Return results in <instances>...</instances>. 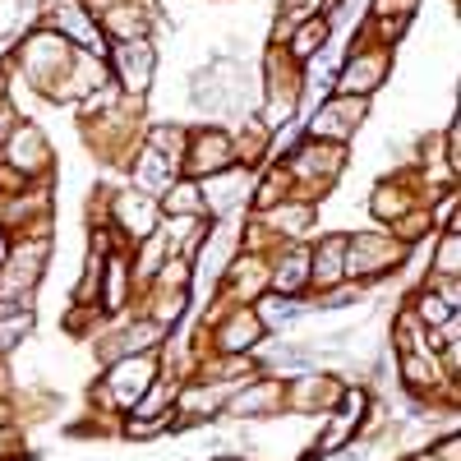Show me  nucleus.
<instances>
[{"label": "nucleus", "instance_id": "aec40b11", "mask_svg": "<svg viewBox=\"0 0 461 461\" xmlns=\"http://www.w3.org/2000/svg\"><path fill=\"white\" fill-rule=\"evenodd\" d=\"M32 337V310H5L0 314V356H14Z\"/></svg>", "mask_w": 461, "mask_h": 461}, {"label": "nucleus", "instance_id": "2eb2a0df", "mask_svg": "<svg viewBox=\"0 0 461 461\" xmlns=\"http://www.w3.org/2000/svg\"><path fill=\"white\" fill-rule=\"evenodd\" d=\"M328 37H332V19H304L300 28H291V37H286V56L295 60V65H304V60H314L323 47H328Z\"/></svg>", "mask_w": 461, "mask_h": 461}, {"label": "nucleus", "instance_id": "a211bd4d", "mask_svg": "<svg viewBox=\"0 0 461 461\" xmlns=\"http://www.w3.org/2000/svg\"><path fill=\"white\" fill-rule=\"evenodd\" d=\"M406 310H411L420 323H425V328H443L447 319H456V310H452V304H447L438 291H429V286H420V291L406 300Z\"/></svg>", "mask_w": 461, "mask_h": 461}, {"label": "nucleus", "instance_id": "4468645a", "mask_svg": "<svg viewBox=\"0 0 461 461\" xmlns=\"http://www.w3.org/2000/svg\"><path fill=\"white\" fill-rule=\"evenodd\" d=\"M411 208H420V199L411 194V180H406V176H402V180L393 176V180H378V185H374V194H369V212H374L383 226H393V221H397V217H406Z\"/></svg>", "mask_w": 461, "mask_h": 461}, {"label": "nucleus", "instance_id": "b1692460", "mask_svg": "<svg viewBox=\"0 0 461 461\" xmlns=\"http://www.w3.org/2000/svg\"><path fill=\"white\" fill-rule=\"evenodd\" d=\"M0 429H10V402H0Z\"/></svg>", "mask_w": 461, "mask_h": 461}, {"label": "nucleus", "instance_id": "0eeeda50", "mask_svg": "<svg viewBox=\"0 0 461 461\" xmlns=\"http://www.w3.org/2000/svg\"><path fill=\"white\" fill-rule=\"evenodd\" d=\"M51 143L42 134V125H32V121H19L10 130V139L0 143V162H5L10 171H19L23 180H47L51 176Z\"/></svg>", "mask_w": 461, "mask_h": 461}, {"label": "nucleus", "instance_id": "f3484780", "mask_svg": "<svg viewBox=\"0 0 461 461\" xmlns=\"http://www.w3.org/2000/svg\"><path fill=\"white\" fill-rule=\"evenodd\" d=\"M461 226H447L434 236V254H429V273L434 277H461Z\"/></svg>", "mask_w": 461, "mask_h": 461}, {"label": "nucleus", "instance_id": "4be33fe9", "mask_svg": "<svg viewBox=\"0 0 461 461\" xmlns=\"http://www.w3.org/2000/svg\"><path fill=\"white\" fill-rule=\"evenodd\" d=\"M19 121H14V106H10V97H0V143L10 139V130H14Z\"/></svg>", "mask_w": 461, "mask_h": 461}, {"label": "nucleus", "instance_id": "dca6fc26", "mask_svg": "<svg viewBox=\"0 0 461 461\" xmlns=\"http://www.w3.org/2000/svg\"><path fill=\"white\" fill-rule=\"evenodd\" d=\"M158 203H162V217H208L203 189H199V180H189V176H176Z\"/></svg>", "mask_w": 461, "mask_h": 461}, {"label": "nucleus", "instance_id": "ddd939ff", "mask_svg": "<svg viewBox=\"0 0 461 461\" xmlns=\"http://www.w3.org/2000/svg\"><path fill=\"white\" fill-rule=\"evenodd\" d=\"M134 158H139V162L130 167V171H134V189H139V194H152V199H162V194H167V185H171V180L180 176V162L162 158V152H152L148 143H143V148L134 152Z\"/></svg>", "mask_w": 461, "mask_h": 461}, {"label": "nucleus", "instance_id": "20e7f679", "mask_svg": "<svg viewBox=\"0 0 461 461\" xmlns=\"http://www.w3.org/2000/svg\"><path fill=\"white\" fill-rule=\"evenodd\" d=\"M226 167H236V148H230V130L221 125H194L185 143V158H180V176L189 180H208Z\"/></svg>", "mask_w": 461, "mask_h": 461}, {"label": "nucleus", "instance_id": "6ab92c4d", "mask_svg": "<svg viewBox=\"0 0 461 461\" xmlns=\"http://www.w3.org/2000/svg\"><path fill=\"white\" fill-rule=\"evenodd\" d=\"M143 143L152 152H162V158L180 162L185 158V143H189V125H148L143 130Z\"/></svg>", "mask_w": 461, "mask_h": 461}, {"label": "nucleus", "instance_id": "412c9836", "mask_svg": "<svg viewBox=\"0 0 461 461\" xmlns=\"http://www.w3.org/2000/svg\"><path fill=\"white\" fill-rule=\"evenodd\" d=\"M420 10V0H374L369 14H388V19H411Z\"/></svg>", "mask_w": 461, "mask_h": 461}, {"label": "nucleus", "instance_id": "f257e3e1", "mask_svg": "<svg viewBox=\"0 0 461 461\" xmlns=\"http://www.w3.org/2000/svg\"><path fill=\"white\" fill-rule=\"evenodd\" d=\"M411 254V245H402L393 230H356V236H346V282H378L388 277L393 267H402Z\"/></svg>", "mask_w": 461, "mask_h": 461}, {"label": "nucleus", "instance_id": "423d86ee", "mask_svg": "<svg viewBox=\"0 0 461 461\" xmlns=\"http://www.w3.org/2000/svg\"><path fill=\"white\" fill-rule=\"evenodd\" d=\"M221 411L230 420H277V415H286V378L254 374L249 383L230 388V397H226Z\"/></svg>", "mask_w": 461, "mask_h": 461}, {"label": "nucleus", "instance_id": "5701e85b", "mask_svg": "<svg viewBox=\"0 0 461 461\" xmlns=\"http://www.w3.org/2000/svg\"><path fill=\"white\" fill-rule=\"evenodd\" d=\"M402 461H438V452L434 447H420V452H406Z\"/></svg>", "mask_w": 461, "mask_h": 461}, {"label": "nucleus", "instance_id": "39448f33", "mask_svg": "<svg viewBox=\"0 0 461 461\" xmlns=\"http://www.w3.org/2000/svg\"><path fill=\"white\" fill-rule=\"evenodd\" d=\"M106 69L121 93L130 97H143L152 88V74H158V47L148 37H134V42H111L106 51Z\"/></svg>", "mask_w": 461, "mask_h": 461}, {"label": "nucleus", "instance_id": "9b49d317", "mask_svg": "<svg viewBox=\"0 0 461 461\" xmlns=\"http://www.w3.org/2000/svg\"><path fill=\"white\" fill-rule=\"evenodd\" d=\"M162 221V203L152 194H139V189H125V194H111L106 208V226L125 230V240H148Z\"/></svg>", "mask_w": 461, "mask_h": 461}, {"label": "nucleus", "instance_id": "393cba45", "mask_svg": "<svg viewBox=\"0 0 461 461\" xmlns=\"http://www.w3.org/2000/svg\"><path fill=\"white\" fill-rule=\"evenodd\" d=\"M240 461H258V456H240Z\"/></svg>", "mask_w": 461, "mask_h": 461}, {"label": "nucleus", "instance_id": "f8f14e48", "mask_svg": "<svg viewBox=\"0 0 461 461\" xmlns=\"http://www.w3.org/2000/svg\"><path fill=\"white\" fill-rule=\"evenodd\" d=\"M346 282V236L328 230L319 245H310V286L314 291H332Z\"/></svg>", "mask_w": 461, "mask_h": 461}, {"label": "nucleus", "instance_id": "1a4fd4ad", "mask_svg": "<svg viewBox=\"0 0 461 461\" xmlns=\"http://www.w3.org/2000/svg\"><path fill=\"white\" fill-rule=\"evenodd\" d=\"M365 115H369V97H341V93H328L314 111V121H310V139H323V143H341L351 139L360 125H365Z\"/></svg>", "mask_w": 461, "mask_h": 461}, {"label": "nucleus", "instance_id": "7ed1b4c3", "mask_svg": "<svg viewBox=\"0 0 461 461\" xmlns=\"http://www.w3.org/2000/svg\"><path fill=\"white\" fill-rule=\"evenodd\" d=\"M388 74H393V47L365 42V47H356L351 56L341 60L332 93H341V97H374L383 84H388Z\"/></svg>", "mask_w": 461, "mask_h": 461}, {"label": "nucleus", "instance_id": "6e6552de", "mask_svg": "<svg viewBox=\"0 0 461 461\" xmlns=\"http://www.w3.org/2000/svg\"><path fill=\"white\" fill-rule=\"evenodd\" d=\"M162 378V365H158V351H139V356H121V360H111L106 369V393L115 397V411H130L152 383Z\"/></svg>", "mask_w": 461, "mask_h": 461}, {"label": "nucleus", "instance_id": "f03ea898", "mask_svg": "<svg viewBox=\"0 0 461 461\" xmlns=\"http://www.w3.org/2000/svg\"><path fill=\"white\" fill-rule=\"evenodd\" d=\"M69 56H74V42H69V37H60L51 23H42L37 32H28L23 42H19V51H14V60H19L23 74H28V84L42 93V97L56 88V79L65 74Z\"/></svg>", "mask_w": 461, "mask_h": 461}, {"label": "nucleus", "instance_id": "9d476101", "mask_svg": "<svg viewBox=\"0 0 461 461\" xmlns=\"http://www.w3.org/2000/svg\"><path fill=\"white\" fill-rule=\"evenodd\" d=\"M203 189V208L212 217H240L249 208V194H254V171L249 167H226L208 180H199Z\"/></svg>", "mask_w": 461, "mask_h": 461}]
</instances>
